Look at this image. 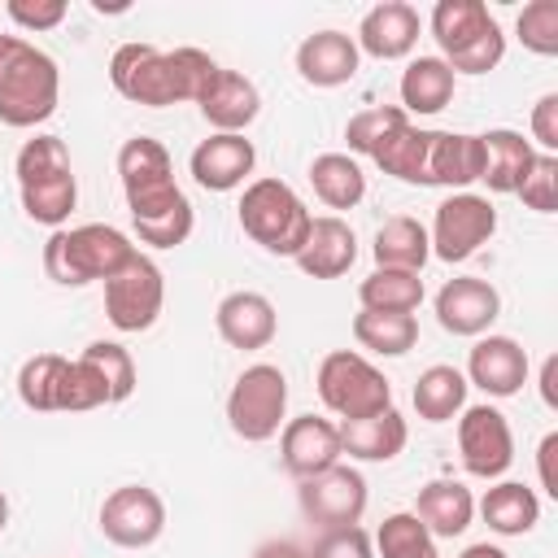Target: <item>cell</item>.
I'll return each instance as SVG.
<instances>
[{"mask_svg":"<svg viewBox=\"0 0 558 558\" xmlns=\"http://www.w3.org/2000/svg\"><path fill=\"white\" fill-rule=\"evenodd\" d=\"M554 453H558V432H549L541 445H536V466H541V488L549 497H558V475H554Z\"/></svg>","mask_w":558,"mask_h":558,"instance_id":"cell-48","label":"cell"},{"mask_svg":"<svg viewBox=\"0 0 558 558\" xmlns=\"http://www.w3.org/2000/svg\"><path fill=\"white\" fill-rule=\"evenodd\" d=\"M362 310H388V314H414L423 305V279L410 270H371L357 288Z\"/></svg>","mask_w":558,"mask_h":558,"instance_id":"cell-35","label":"cell"},{"mask_svg":"<svg viewBox=\"0 0 558 558\" xmlns=\"http://www.w3.org/2000/svg\"><path fill=\"white\" fill-rule=\"evenodd\" d=\"M61 96L57 61L22 35H0V122L39 126L52 118Z\"/></svg>","mask_w":558,"mask_h":558,"instance_id":"cell-1","label":"cell"},{"mask_svg":"<svg viewBox=\"0 0 558 558\" xmlns=\"http://www.w3.org/2000/svg\"><path fill=\"white\" fill-rule=\"evenodd\" d=\"M310 558H375V541L353 523V527H331L314 541V549H305Z\"/></svg>","mask_w":558,"mask_h":558,"instance_id":"cell-45","label":"cell"},{"mask_svg":"<svg viewBox=\"0 0 558 558\" xmlns=\"http://www.w3.org/2000/svg\"><path fill=\"white\" fill-rule=\"evenodd\" d=\"M427 140H432V131L401 126L371 161H375L384 174L401 179V183H427Z\"/></svg>","mask_w":558,"mask_h":558,"instance_id":"cell-36","label":"cell"},{"mask_svg":"<svg viewBox=\"0 0 558 558\" xmlns=\"http://www.w3.org/2000/svg\"><path fill=\"white\" fill-rule=\"evenodd\" d=\"M118 179H122V196H126L131 222L153 218V214H166L179 201H187L183 187L174 183L170 153L153 135H135V140H126L118 148Z\"/></svg>","mask_w":558,"mask_h":558,"instance_id":"cell-5","label":"cell"},{"mask_svg":"<svg viewBox=\"0 0 558 558\" xmlns=\"http://www.w3.org/2000/svg\"><path fill=\"white\" fill-rule=\"evenodd\" d=\"M514 196L527 209H536V214H554V201H558V157L554 153H536L527 174L519 179Z\"/></svg>","mask_w":558,"mask_h":558,"instance_id":"cell-43","label":"cell"},{"mask_svg":"<svg viewBox=\"0 0 558 558\" xmlns=\"http://www.w3.org/2000/svg\"><path fill=\"white\" fill-rule=\"evenodd\" d=\"M458 74L440 57H414L401 74V109L405 113H440L453 100Z\"/></svg>","mask_w":558,"mask_h":558,"instance_id":"cell-30","label":"cell"},{"mask_svg":"<svg viewBox=\"0 0 558 558\" xmlns=\"http://www.w3.org/2000/svg\"><path fill=\"white\" fill-rule=\"evenodd\" d=\"M296 501H301L305 519L318 523L323 532H331V527H353V523H362V514H366V480H362L357 466L336 462V466H327V471L301 480Z\"/></svg>","mask_w":558,"mask_h":558,"instance_id":"cell-10","label":"cell"},{"mask_svg":"<svg viewBox=\"0 0 558 558\" xmlns=\"http://www.w3.org/2000/svg\"><path fill=\"white\" fill-rule=\"evenodd\" d=\"M418 31H423V17L414 4L405 0H384L375 4L362 26H357V52H371L375 61H397V57H410L414 44H418Z\"/></svg>","mask_w":558,"mask_h":558,"instance_id":"cell-16","label":"cell"},{"mask_svg":"<svg viewBox=\"0 0 558 558\" xmlns=\"http://www.w3.org/2000/svg\"><path fill=\"white\" fill-rule=\"evenodd\" d=\"M371 253H375V266H379V270H410V275H418L423 262L432 257L427 227H423L418 218H410V214H397V218H388V222L375 231Z\"/></svg>","mask_w":558,"mask_h":558,"instance_id":"cell-27","label":"cell"},{"mask_svg":"<svg viewBox=\"0 0 558 558\" xmlns=\"http://www.w3.org/2000/svg\"><path fill=\"white\" fill-rule=\"evenodd\" d=\"M279 458L288 466V475L296 480H310L327 466L340 462V427L331 418H318V414H301L292 423H283L279 432Z\"/></svg>","mask_w":558,"mask_h":558,"instance_id":"cell-15","label":"cell"},{"mask_svg":"<svg viewBox=\"0 0 558 558\" xmlns=\"http://www.w3.org/2000/svg\"><path fill=\"white\" fill-rule=\"evenodd\" d=\"M314 214L283 179H253L240 196V227L253 244L275 257H296L310 235Z\"/></svg>","mask_w":558,"mask_h":558,"instance_id":"cell-4","label":"cell"},{"mask_svg":"<svg viewBox=\"0 0 558 558\" xmlns=\"http://www.w3.org/2000/svg\"><path fill=\"white\" fill-rule=\"evenodd\" d=\"M140 248L109 222H83V227H57L44 244V270L61 288H83V283H105L118 275Z\"/></svg>","mask_w":558,"mask_h":558,"instance_id":"cell-2","label":"cell"},{"mask_svg":"<svg viewBox=\"0 0 558 558\" xmlns=\"http://www.w3.org/2000/svg\"><path fill=\"white\" fill-rule=\"evenodd\" d=\"M205 122L218 131V135H244V126L257 118L262 109V96L257 87L240 74V70H218L214 83L205 87V96L196 100Z\"/></svg>","mask_w":558,"mask_h":558,"instance_id":"cell-21","label":"cell"},{"mask_svg":"<svg viewBox=\"0 0 558 558\" xmlns=\"http://www.w3.org/2000/svg\"><path fill=\"white\" fill-rule=\"evenodd\" d=\"M466 375L458 371V366H427L423 375H418V384H414V410H418V418H427V423H449L453 414H462V405H466Z\"/></svg>","mask_w":558,"mask_h":558,"instance_id":"cell-33","label":"cell"},{"mask_svg":"<svg viewBox=\"0 0 558 558\" xmlns=\"http://www.w3.org/2000/svg\"><path fill=\"white\" fill-rule=\"evenodd\" d=\"M4 523H9V497L0 493V532H4Z\"/></svg>","mask_w":558,"mask_h":558,"instance_id":"cell-52","label":"cell"},{"mask_svg":"<svg viewBox=\"0 0 558 558\" xmlns=\"http://www.w3.org/2000/svg\"><path fill=\"white\" fill-rule=\"evenodd\" d=\"M288 414V375L270 362H257L248 371H240V379L227 392V423L240 440H270L283 427Z\"/></svg>","mask_w":558,"mask_h":558,"instance_id":"cell-7","label":"cell"},{"mask_svg":"<svg viewBox=\"0 0 558 558\" xmlns=\"http://www.w3.org/2000/svg\"><path fill=\"white\" fill-rule=\"evenodd\" d=\"M4 13H9L22 31H52V26L65 22L70 4H65V0H9Z\"/></svg>","mask_w":558,"mask_h":558,"instance_id":"cell-46","label":"cell"},{"mask_svg":"<svg viewBox=\"0 0 558 558\" xmlns=\"http://www.w3.org/2000/svg\"><path fill=\"white\" fill-rule=\"evenodd\" d=\"M514 31H519V39H523L527 52L554 57L558 52V0H532V4H523Z\"/></svg>","mask_w":558,"mask_h":558,"instance_id":"cell-41","label":"cell"},{"mask_svg":"<svg viewBox=\"0 0 558 558\" xmlns=\"http://www.w3.org/2000/svg\"><path fill=\"white\" fill-rule=\"evenodd\" d=\"M432 35L453 74H488L506 57V35L484 0H440L432 9Z\"/></svg>","mask_w":558,"mask_h":558,"instance_id":"cell-3","label":"cell"},{"mask_svg":"<svg viewBox=\"0 0 558 558\" xmlns=\"http://www.w3.org/2000/svg\"><path fill=\"white\" fill-rule=\"evenodd\" d=\"M458 458L480 480H497L514 462V436H510V423L497 405H462Z\"/></svg>","mask_w":558,"mask_h":558,"instance_id":"cell-12","label":"cell"},{"mask_svg":"<svg viewBox=\"0 0 558 558\" xmlns=\"http://www.w3.org/2000/svg\"><path fill=\"white\" fill-rule=\"evenodd\" d=\"M497 314H501V296L488 279L462 275L436 292V323L453 336H484Z\"/></svg>","mask_w":558,"mask_h":558,"instance_id":"cell-14","label":"cell"},{"mask_svg":"<svg viewBox=\"0 0 558 558\" xmlns=\"http://www.w3.org/2000/svg\"><path fill=\"white\" fill-rule=\"evenodd\" d=\"M480 514H484V523H488L497 536H523V532L536 527V519H541V501H536V493H532L527 484H519V480H501V484H493V488L484 493Z\"/></svg>","mask_w":558,"mask_h":558,"instance_id":"cell-29","label":"cell"},{"mask_svg":"<svg viewBox=\"0 0 558 558\" xmlns=\"http://www.w3.org/2000/svg\"><path fill=\"white\" fill-rule=\"evenodd\" d=\"M357 65H362V52L344 31H314L296 48V74L314 87H340L357 74Z\"/></svg>","mask_w":558,"mask_h":558,"instance_id":"cell-19","label":"cell"},{"mask_svg":"<svg viewBox=\"0 0 558 558\" xmlns=\"http://www.w3.org/2000/svg\"><path fill=\"white\" fill-rule=\"evenodd\" d=\"M414 514L432 536H462L471 527L475 497H471V488L462 480H432V484L418 488Z\"/></svg>","mask_w":558,"mask_h":558,"instance_id":"cell-25","label":"cell"},{"mask_svg":"<svg viewBox=\"0 0 558 558\" xmlns=\"http://www.w3.org/2000/svg\"><path fill=\"white\" fill-rule=\"evenodd\" d=\"M401 126H410V113L401 109V105H371V109H357L353 118H349V126H344V140H349V148L353 153H362V157H375Z\"/></svg>","mask_w":558,"mask_h":558,"instance_id":"cell-37","label":"cell"},{"mask_svg":"<svg viewBox=\"0 0 558 558\" xmlns=\"http://www.w3.org/2000/svg\"><path fill=\"white\" fill-rule=\"evenodd\" d=\"M466 379L484 388L488 397H514L527 384V353L510 336H484L475 340L466 357Z\"/></svg>","mask_w":558,"mask_h":558,"instance_id":"cell-18","label":"cell"},{"mask_svg":"<svg viewBox=\"0 0 558 558\" xmlns=\"http://www.w3.org/2000/svg\"><path fill=\"white\" fill-rule=\"evenodd\" d=\"M357 262V235L344 218L336 214H323L310 222V235L296 253V266L310 275V279H340L349 266Z\"/></svg>","mask_w":558,"mask_h":558,"instance_id":"cell-20","label":"cell"},{"mask_svg":"<svg viewBox=\"0 0 558 558\" xmlns=\"http://www.w3.org/2000/svg\"><path fill=\"white\" fill-rule=\"evenodd\" d=\"M166 65H170V83H174V100H201L205 96V87L214 83V74L222 70L209 52H201V48H174V52H166Z\"/></svg>","mask_w":558,"mask_h":558,"instance_id":"cell-40","label":"cell"},{"mask_svg":"<svg viewBox=\"0 0 558 558\" xmlns=\"http://www.w3.org/2000/svg\"><path fill=\"white\" fill-rule=\"evenodd\" d=\"M532 144L519 131H484L480 135V183H488V192H514L519 179L532 166Z\"/></svg>","mask_w":558,"mask_h":558,"instance_id":"cell-24","label":"cell"},{"mask_svg":"<svg viewBox=\"0 0 558 558\" xmlns=\"http://www.w3.org/2000/svg\"><path fill=\"white\" fill-rule=\"evenodd\" d=\"M109 83H113L118 96H126V100H135V105H148V109L179 105V100H174V83H170L166 52L153 48V44H122V48L109 57Z\"/></svg>","mask_w":558,"mask_h":558,"instance_id":"cell-13","label":"cell"},{"mask_svg":"<svg viewBox=\"0 0 558 558\" xmlns=\"http://www.w3.org/2000/svg\"><path fill=\"white\" fill-rule=\"evenodd\" d=\"M192 201H179L174 209H166V214H153V218H140L135 222V235L144 240V244H153V248H174V244H183L187 235H192Z\"/></svg>","mask_w":558,"mask_h":558,"instance_id":"cell-44","label":"cell"},{"mask_svg":"<svg viewBox=\"0 0 558 558\" xmlns=\"http://www.w3.org/2000/svg\"><path fill=\"white\" fill-rule=\"evenodd\" d=\"M166 527V501L148 484H122L100 501V532L122 549H144Z\"/></svg>","mask_w":558,"mask_h":558,"instance_id":"cell-11","label":"cell"},{"mask_svg":"<svg viewBox=\"0 0 558 558\" xmlns=\"http://www.w3.org/2000/svg\"><path fill=\"white\" fill-rule=\"evenodd\" d=\"M78 357H83V362L100 375V384L109 388V405H118V401H126V397L135 392V362H131V353H126L122 344H113V340H92Z\"/></svg>","mask_w":558,"mask_h":558,"instance_id":"cell-39","label":"cell"},{"mask_svg":"<svg viewBox=\"0 0 558 558\" xmlns=\"http://www.w3.org/2000/svg\"><path fill=\"white\" fill-rule=\"evenodd\" d=\"M218 336L231 344V349H266L279 331V318H275V305L262 296V292H231L218 301Z\"/></svg>","mask_w":558,"mask_h":558,"instance_id":"cell-22","label":"cell"},{"mask_svg":"<svg viewBox=\"0 0 558 558\" xmlns=\"http://www.w3.org/2000/svg\"><path fill=\"white\" fill-rule=\"evenodd\" d=\"M192 179L205 187V192H231V187H240L248 174H253V166H257V148H253V140H244V135H209V140H201L196 148H192Z\"/></svg>","mask_w":558,"mask_h":558,"instance_id":"cell-17","label":"cell"},{"mask_svg":"<svg viewBox=\"0 0 558 558\" xmlns=\"http://www.w3.org/2000/svg\"><path fill=\"white\" fill-rule=\"evenodd\" d=\"M405 440H410V427L392 405L371 414V418L340 423V453H349L357 462H388L405 449Z\"/></svg>","mask_w":558,"mask_h":558,"instance_id":"cell-23","label":"cell"},{"mask_svg":"<svg viewBox=\"0 0 558 558\" xmlns=\"http://www.w3.org/2000/svg\"><path fill=\"white\" fill-rule=\"evenodd\" d=\"M318 397L331 414H340L349 423V418H371V414L388 410L392 405V384L362 353L336 349L318 362Z\"/></svg>","mask_w":558,"mask_h":558,"instance_id":"cell-6","label":"cell"},{"mask_svg":"<svg viewBox=\"0 0 558 558\" xmlns=\"http://www.w3.org/2000/svg\"><path fill=\"white\" fill-rule=\"evenodd\" d=\"M13 170H17V183H26V179L57 174V170H74V166H70V148H65L57 135H35V140H26V144L17 148Z\"/></svg>","mask_w":558,"mask_h":558,"instance_id":"cell-42","label":"cell"},{"mask_svg":"<svg viewBox=\"0 0 558 558\" xmlns=\"http://www.w3.org/2000/svg\"><path fill=\"white\" fill-rule=\"evenodd\" d=\"M375 549L379 558H440L436 554V536L418 523L414 510H401V514H388L375 532Z\"/></svg>","mask_w":558,"mask_h":558,"instance_id":"cell-38","label":"cell"},{"mask_svg":"<svg viewBox=\"0 0 558 558\" xmlns=\"http://www.w3.org/2000/svg\"><path fill=\"white\" fill-rule=\"evenodd\" d=\"M493 231H497L493 201L475 196V192H453L436 205L427 244H432V257H440V262H466L480 244H488Z\"/></svg>","mask_w":558,"mask_h":558,"instance_id":"cell-9","label":"cell"},{"mask_svg":"<svg viewBox=\"0 0 558 558\" xmlns=\"http://www.w3.org/2000/svg\"><path fill=\"white\" fill-rule=\"evenodd\" d=\"M257 558H310V554L301 545H292V541H275V545H262Z\"/></svg>","mask_w":558,"mask_h":558,"instance_id":"cell-49","label":"cell"},{"mask_svg":"<svg viewBox=\"0 0 558 558\" xmlns=\"http://www.w3.org/2000/svg\"><path fill=\"white\" fill-rule=\"evenodd\" d=\"M166 305V279L153 257L135 253L118 275L105 279V318L118 331H148Z\"/></svg>","mask_w":558,"mask_h":558,"instance_id":"cell-8","label":"cell"},{"mask_svg":"<svg viewBox=\"0 0 558 558\" xmlns=\"http://www.w3.org/2000/svg\"><path fill=\"white\" fill-rule=\"evenodd\" d=\"M458 558H506V549H497V545H488V541H484V545H471V549H462Z\"/></svg>","mask_w":558,"mask_h":558,"instance_id":"cell-51","label":"cell"},{"mask_svg":"<svg viewBox=\"0 0 558 558\" xmlns=\"http://www.w3.org/2000/svg\"><path fill=\"white\" fill-rule=\"evenodd\" d=\"M65 384H70V357L61 353H35L17 371V397L26 410H39V414L65 410Z\"/></svg>","mask_w":558,"mask_h":558,"instance_id":"cell-28","label":"cell"},{"mask_svg":"<svg viewBox=\"0 0 558 558\" xmlns=\"http://www.w3.org/2000/svg\"><path fill=\"white\" fill-rule=\"evenodd\" d=\"M532 135L545 153H558V92H545L532 105Z\"/></svg>","mask_w":558,"mask_h":558,"instance_id":"cell-47","label":"cell"},{"mask_svg":"<svg viewBox=\"0 0 558 558\" xmlns=\"http://www.w3.org/2000/svg\"><path fill=\"white\" fill-rule=\"evenodd\" d=\"M480 179V135L432 131L427 140V187H466Z\"/></svg>","mask_w":558,"mask_h":558,"instance_id":"cell-26","label":"cell"},{"mask_svg":"<svg viewBox=\"0 0 558 558\" xmlns=\"http://www.w3.org/2000/svg\"><path fill=\"white\" fill-rule=\"evenodd\" d=\"M353 340L379 357H401L418 340V318L388 314V310H362V314H353Z\"/></svg>","mask_w":558,"mask_h":558,"instance_id":"cell-32","label":"cell"},{"mask_svg":"<svg viewBox=\"0 0 558 558\" xmlns=\"http://www.w3.org/2000/svg\"><path fill=\"white\" fill-rule=\"evenodd\" d=\"M554 371H558V362L549 357L545 371H541V397H545V405H558V397H554Z\"/></svg>","mask_w":558,"mask_h":558,"instance_id":"cell-50","label":"cell"},{"mask_svg":"<svg viewBox=\"0 0 558 558\" xmlns=\"http://www.w3.org/2000/svg\"><path fill=\"white\" fill-rule=\"evenodd\" d=\"M22 192V209L31 222H44V227H61L78 201V183H74V170H57V174H39V179H26L17 183Z\"/></svg>","mask_w":558,"mask_h":558,"instance_id":"cell-34","label":"cell"},{"mask_svg":"<svg viewBox=\"0 0 558 558\" xmlns=\"http://www.w3.org/2000/svg\"><path fill=\"white\" fill-rule=\"evenodd\" d=\"M310 183H314V196L327 209H353L366 196V174H362V166L349 153H323V157H314L310 161Z\"/></svg>","mask_w":558,"mask_h":558,"instance_id":"cell-31","label":"cell"}]
</instances>
